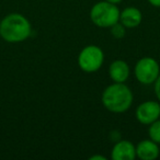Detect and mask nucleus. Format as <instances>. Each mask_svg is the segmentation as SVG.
<instances>
[{"mask_svg": "<svg viewBox=\"0 0 160 160\" xmlns=\"http://www.w3.org/2000/svg\"><path fill=\"white\" fill-rule=\"evenodd\" d=\"M133 92L124 82H113L102 92V104L112 113H124L133 104Z\"/></svg>", "mask_w": 160, "mask_h": 160, "instance_id": "obj_1", "label": "nucleus"}, {"mask_svg": "<svg viewBox=\"0 0 160 160\" xmlns=\"http://www.w3.org/2000/svg\"><path fill=\"white\" fill-rule=\"evenodd\" d=\"M31 34V23L20 13H10L0 21V36L8 43H21Z\"/></svg>", "mask_w": 160, "mask_h": 160, "instance_id": "obj_2", "label": "nucleus"}, {"mask_svg": "<svg viewBox=\"0 0 160 160\" xmlns=\"http://www.w3.org/2000/svg\"><path fill=\"white\" fill-rule=\"evenodd\" d=\"M120 9L115 3L109 1L97 2L90 11V19L99 28H111L120 20Z\"/></svg>", "mask_w": 160, "mask_h": 160, "instance_id": "obj_3", "label": "nucleus"}, {"mask_svg": "<svg viewBox=\"0 0 160 160\" xmlns=\"http://www.w3.org/2000/svg\"><path fill=\"white\" fill-rule=\"evenodd\" d=\"M104 62L103 51L97 45L83 47L78 55V65L85 72H96L102 67Z\"/></svg>", "mask_w": 160, "mask_h": 160, "instance_id": "obj_4", "label": "nucleus"}, {"mask_svg": "<svg viewBox=\"0 0 160 160\" xmlns=\"http://www.w3.org/2000/svg\"><path fill=\"white\" fill-rule=\"evenodd\" d=\"M136 79L142 85H151L160 75L158 62L152 57H142L136 62L134 68Z\"/></svg>", "mask_w": 160, "mask_h": 160, "instance_id": "obj_5", "label": "nucleus"}, {"mask_svg": "<svg viewBox=\"0 0 160 160\" xmlns=\"http://www.w3.org/2000/svg\"><path fill=\"white\" fill-rule=\"evenodd\" d=\"M135 115L140 124L150 125L160 118L159 101H145L136 109Z\"/></svg>", "mask_w": 160, "mask_h": 160, "instance_id": "obj_6", "label": "nucleus"}, {"mask_svg": "<svg viewBox=\"0 0 160 160\" xmlns=\"http://www.w3.org/2000/svg\"><path fill=\"white\" fill-rule=\"evenodd\" d=\"M113 160H134L136 158V147L129 140H118L111 151Z\"/></svg>", "mask_w": 160, "mask_h": 160, "instance_id": "obj_7", "label": "nucleus"}, {"mask_svg": "<svg viewBox=\"0 0 160 160\" xmlns=\"http://www.w3.org/2000/svg\"><path fill=\"white\" fill-rule=\"evenodd\" d=\"M159 144L155 142L153 140L144 139L139 142L136 146V157L142 160H155L159 157L160 149Z\"/></svg>", "mask_w": 160, "mask_h": 160, "instance_id": "obj_8", "label": "nucleus"}, {"mask_svg": "<svg viewBox=\"0 0 160 160\" xmlns=\"http://www.w3.org/2000/svg\"><path fill=\"white\" fill-rule=\"evenodd\" d=\"M129 72L128 64L122 59L114 60L109 67V75L113 82H125L128 79Z\"/></svg>", "mask_w": 160, "mask_h": 160, "instance_id": "obj_9", "label": "nucleus"}, {"mask_svg": "<svg viewBox=\"0 0 160 160\" xmlns=\"http://www.w3.org/2000/svg\"><path fill=\"white\" fill-rule=\"evenodd\" d=\"M142 14L139 9L135 7H127L125 8L123 11L120 12V20L126 29H134L137 28L138 25L142 23Z\"/></svg>", "mask_w": 160, "mask_h": 160, "instance_id": "obj_10", "label": "nucleus"}, {"mask_svg": "<svg viewBox=\"0 0 160 160\" xmlns=\"http://www.w3.org/2000/svg\"><path fill=\"white\" fill-rule=\"evenodd\" d=\"M148 135L151 140H153L157 144H160V120L155 121L149 125Z\"/></svg>", "mask_w": 160, "mask_h": 160, "instance_id": "obj_11", "label": "nucleus"}, {"mask_svg": "<svg viewBox=\"0 0 160 160\" xmlns=\"http://www.w3.org/2000/svg\"><path fill=\"white\" fill-rule=\"evenodd\" d=\"M111 34L114 38H118V40H121L125 36L126 34V28L122 24L121 22L115 23L114 25H112L111 28Z\"/></svg>", "mask_w": 160, "mask_h": 160, "instance_id": "obj_12", "label": "nucleus"}, {"mask_svg": "<svg viewBox=\"0 0 160 160\" xmlns=\"http://www.w3.org/2000/svg\"><path fill=\"white\" fill-rule=\"evenodd\" d=\"M153 90H155V94L157 97L158 101L160 102V75L159 77L156 79V81L153 82Z\"/></svg>", "mask_w": 160, "mask_h": 160, "instance_id": "obj_13", "label": "nucleus"}, {"mask_svg": "<svg viewBox=\"0 0 160 160\" xmlns=\"http://www.w3.org/2000/svg\"><path fill=\"white\" fill-rule=\"evenodd\" d=\"M151 6L156 8H160V0H147Z\"/></svg>", "mask_w": 160, "mask_h": 160, "instance_id": "obj_14", "label": "nucleus"}, {"mask_svg": "<svg viewBox=\"0 0 160 160\" xmlns=\"http://www.w3.org/2000/svg\"><path fill=\"white\" fill-rule=\"evenodd\" d=\"M107 160V158L104 157V156H100V155H94V156H91L90 157V160Z\"/></svg>", "mask_w": 160, "mask_h": 160, "instance_id": "obj_15", "label": "nucleus"}, {"mask_svg": "<svg viewBox=\"0 0 160 160\" xmlns=\"http://www.w3.org/2000/svg\"><path fill=\"white\" fill-rule=\"evenodd\" d=\"M107 1H109V2H112V3H115V5H118V3H120L122 0H107Z\"/></svg>", "mask_w": 160, "mask_h": 160, "instance_id": "obj_16", "label": "nucleus"}]
</instances>
